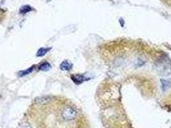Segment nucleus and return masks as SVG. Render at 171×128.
<instances>
[{
    "label": "nucleus",
    "mask_w": 171,
    "mask_h": 128,
    "mask_svg": "<svg viewBox=\"0 0 171 128\" xmlns=\"http://www.w3.org/2000/svg\"><path fill=\"white\" fill-rule=\"evenodd\" d=\"M156 69L160 75L167 76L171 73V62L167 56H163L156 62Z\"/></svg>",
    "instance_id": "1"
},
{
    "label": "nucleus",
    "mask_w": 171,
    "mask_h": 128,
    "mask_svg": "<svg viewBox=\"0 0 171 128\" xmlns=\"http://www.w3.org/2000/svg\"><path fill=\"white\" fill-rule=\"evenodd\" d=\"M62 117L66 120H72L77 117V112L74 109L67 107L62 112Z\"/></svg>",
    "instance_id": "2"
},
{
    "label": "nucleus",
    "mask_w": 171,
    "mask_h": 128,
    "mask_svg": "<svg viewBox=\"0 0 171 128\" xmlns=\"http://www.w3.org/2000/svg\"><path fill=\"white\" fill-rule=\"evenodd\" d=\"M71 79L74 81V83L77 85L80 84V83H82L86 79V78L83 76H80V75L72 76Z\"/></svg>",
    "instance_id": "3"
},
{
    "label": "nucleus",
    "mask_w": 171,
    "mask_h": 128,
    "mask_svg": "<svg viewBox=\"0 0 171 128\" xmlns=\"http://www.w3.org/2000/svg\"><path fill=\"white\" fill-rule=\"evenodd\" d=\"M161 88L163 91H166L171 87V81L166 79H161Z\"/></svg>",
    "instance_id": "4"
},
{
    "label": "nucleus",
    "mask_w": 171,
    "mask_h": 128,
    "mask_svg": "<svg viewBox=\"0 0 171 128\" xmlns=\"http://www.w3.org/2000/svg\"><path fill=\"white\" fill-rule=\"evenodd\" d=\"M60 68L62 71H70L72 68V64L68 61H64L61 64Z\"/></svg>",
    "instance_id": "5"
},
{
    "label": "nucleus",
    "mask_w": 171,
    "mask_h": 128,
    "mask_svg": "<svg viewBox=\"0 0 171 128\" xmlns=\"http://www.w3.org/2000/svg\"><path fill=\"white\" fill-rule=\"evenodd\" d=\"M51 48H40L38 50L37 53V56H43L45 55L46 53L49 51Z\"/></svg>",
    "instance_id": "6"
},
{
    "label": "nucleus",
    "mask_w": 171,
    "mask_h": 128,
    "mask_svg": "<svg viewBox=\"0 0 171 128\" xmlns=\"http://www.w3.org/2000/svg\"><path fill=\"white\" fill-rule=\"evenodd\" d=\"M51 68V66L50 64L48 63V62H44L43 64H41L39 67V69L43 71H48Z\"/></svg>",
    "instance_id": "7"
},
{
    "label": "nucleus",
    "mask_w": 171,
    "mask_h": 128,
    "mask_svg": "<svg viewBox=\"0 0 171 128\" xmlns=\"http://www.w3.org/2000/svg\"><path fill=\"white\" fill-rule=\"evenodd\" d=\"M48 101V100L47 97H40L39 99V100H36V102L39 104H44V103H46Z\"/></svg>",
    "instance_id": "8"
},
{
    "label": "nucleus",
    "mask_w": 171,
    "mask_h": 128,
    "mask_svg": "<svg viewBox=\"0 0 171 128\" xmlns=\"http://www.w3.org/2000/svg\"><path fill=\"white\" fill-rule=\"evenodd\" d=\"M32 69H33V67L30 68V69H28V70H26V71H21V76H25V75H27V74L32 72V70H33Z\"/></svg>",
    "instance_id": "9"
},
{
    "label": "nucleus",
    "mask_w": 171,
    "mask_h": 128,
    "mask_svg": "<svg viewBox=\"0 0 171 128\" xmlns=\"http://www.w3.org/2000/svg\"><path fill=\"white\" fill-rule=\"evenodd\" d=\"M19 128H32V127L30 126V125L28 123H23L20 125Z\"/></svg>",
    "instance_id": "10"
}]
</instances>
